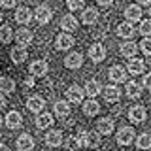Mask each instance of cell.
I'll list each match as a JSON object with an SVG mask.
<instances>
[{
  "label": "cell",
  "instance_id": "6da1fadb",
  "mask_svg": "<svg viewBox=\"0 0 151 151\" xmlns=\"http://www.w3.org/2000/svg\"><path fill=\"white\" fill-rule=\"evenodd\" d=\"M76 136L79 138V144H81V147L96 149L98 145H100V132H87V130H79Z\"/></svg>",
  "mask_w": 151,
  "mask_h": 151
},
{
  "label": "cell",
  "instance_id": "7a4b0ae2",
  "mask_svg": "<svg viewBox=\"0 0 151 151\" xmlns=\"http://www.w3.org/2000/svg\"><path fill=\"white\" fill-rule=\"evenodd\" d=\"M134 142V129L132 127H121L117 132V144L119 145H130Z\"/></svg>",
  "mask_w": 151,
  "mask_h": 151
},
{
  "label": "cell",
  "instance_id": "3957f363",
  "mask_svg": "<svg viewBox=\"0 0 151 151\" xmlns=\"http://www.w3.org/2000/svg\"><path fill=\"white\" fill-rule=\"evenodd\" d=\"M83 96H85V89H81L79 85H70V87L66 89V98L72 104H79L83 100Z\"/></svg>",
  "mask_w": 151,
  "mask_h": 151
},
{
  "label": "cell",
  "instance_id": "277c9868",
  "mask_svg": "<svg viewBox=\"0 0 151 151\" xmlns=\"http://www.w3.org/2000/svg\"><path fill=\"white\" fill-rule=\"evenodd\" d=\"M89 57H91L93 63H102V60L106 59V47H104L100 42L93 44L91 47H89Z\"/></svg>",
  "mask_w": 151,
  "mask_h": 151
},
{
  "label": "cell",
  "instance_id": "5b68a950",
  "mask_svg": "<svg viewBox=\"0 0 151 151\" xmlns=\"http://www.w3.org/2000/svg\"><path fill=\"white\" fill-rule=\"evenodd\" d=\"M51 15H53V12H51V8H47V6H38L36 8V12H34V19L40 25H47V23L51 21Z\"/></svg>",
  "mask_w": 151,
  "mask_h": 151
},
{
  "label": "cell",
  "instance_id": "8992f818",
  "mask_svg": "<svg viewBox=\"0 0 151 151\" xmlns=\"http://www.w3.org/2000/svg\"><path fill=\"white\" fill-rule=\"evenodd\" d=\"M32 32L28 30V28H19V30L15 32V42H17V47H27L30 45L32 42Z\"/></svg>",
  "mask_w": 151,
  "mask_h": 151
},
{
  "label": "cell",
  "instance_id": "52a82bcc",
  "mask_svg": "<svg viewBox=\"0 0 151 151\" xmlns=\"http://www.w3.org/2000/svg\"><path fill=\"white\" fill-rule=\"evenodd\" d=\"M145 117H147V111H145L144 106H132L129 110V119L132 123H136V125H138V123H144Z\"/></svg>",
  "mask_w": 151,
  "mask_h": 151
},
{
  "label": "cell",
  "instance_id": "ba28073f",
  "mask_svg": "<svg viewBox=\"0 0 151 151\" xmlns=\"http://www.w3.org/2000/svg\"><path fill=\"white\" fill-rule=\"evenodd\" d=\"M44 106H45V102H44V98H42L40 94H34V96H30L27 100V110L32 111V113H42Z\"/></svg>",
  "mask_w": 151,
  "mask_h": 151
},
{
  "label": "cell",
  "instance_id": "9c48e42d",
  "mask_svg": "<svg viewBox=\"0 0 151 151\" xmlns=\"http://www.w3.org/2000/svg\"><path fill=\"white\" fill-rule=\"evenodd\" d=\"M47 72H49V64H47V60L38 59V60H34V63L30 64V74H32V76L42 78V76H45Z\"/></svg>",
  "mask_w": 151,
  "mask_h": 151
},
{
  "label": "cell",
  "instance_id": "30bf717a",
  "mask_svg": "<svg viewBox=\"0 0 151 151\" xmlns=\"http://www.w3.org/2000/svg\"><path fill=\"white\" fill-rule=\"evenodd\" d=\"M113 129H115V125H113V119L111 117H102V119H98L96 123V132H100V134H111Z\"/></svg>",
  "mask_w": 151,
  "mask_h": 151
},
{
  "label": "cell",
  "instance_id": "8fae6325",
  "mask_svg": "<svg viewBox=\"0 0 151 151\" xmlns=\"http://www.w3.org/2000/svg\"><path fill=\"white\" fill-rule=\"evenodd\" d=\"M81 64H83L81 53H70V55H66V59H64V66H66V68L78 70V68H81Z\"/></svg>",
  "mask_w": 151,
  "mask_h": 151
},
{
  "label": "cell",
  "instance_id": "7c38bea8",
  "mask_svg": "<svg viewBox=\"0 0 151 151\" xmlns=\"http://www.w3.org/2000/svg\"><path fill=\"white\" fill-rule=\"evenodd\" d=\"M110 79L111 81H115V83H123L127 79V70L123 68V66H119V64H115V66H111L110 68Z\"/></svg>",
  "mask_w": 151,
  "mask_h": 151
},
{
  "label": "cell",
  "instance_id": "4fadbf2b",
  "mask_svg": "<svg viewBox=\"0 0 151 151\" xmlns=\"http://www.w3.org/2000/svg\"><path fill=\"white\" fill-rule=\"evenodd\" d=\"M17 149L19 151H32L34 149V138L30 134H21L17 138Z\"/></svg>",
  "mask_w": 151,
  "mask_h": 151
},
{
  "label": "cell",
  "instance_id": "5bb4252c",
  "mask_svg": "<svg viewBox=\"0 0 151 151\" xmlns=\"http://www.w3.org/2000/svg\"><path fill=\"white\" fill-rule=\"evenodd\" d=\"M6 125H8V129H12V130L19 129V127L23 125V115L19 111H9L6 115Z\"/></svg>",
  "mask_w": 151,
  "mask_h": 151
},
{
  "label": "cell",
  "instance_id": "9a60e30c",
  "mask_svg": "<svg viewBox=\"0 0 151 151\" xmlns=\"http://www.w3.org/2000/svg\"><path fill=\"white\" fill-rule=\"evenodd\" d=\"M45 144L49 147H59L63 144V132L60 130H49L45 134Z\"/></svg>",
  "mask_w": 151,
  "mask_h": 151
},
{
  "label": "cell",
  "instance_id": "2e32d148",
  "mask_svg": "<svg viewBox=\"0 0 151 151\" xmlns=\"http://www.w3.org/2000/svg\"><path fill=\"white\" fill-rule=\"evenodd\" d=\"M30 19H32V12L28 8H25V6L17 8V12H15V21L17 23H21V25H28Z\"/></svg>",
  "mask_w": 151,
  "mask_h": 151
},
{
  "label": "cell",
  "instance_id": "e0dca14e",
  "mask_svg": "<svg viewBox=\"0 0 151 151\" xmlns=\"http://www.w3.org/2000/svg\"><path fill=\"white\" fill-rule=\"evenodd\" d=\"M138 49H140V45H136V42H125L121 45V55L127 57V59H134Z\"/></svg>",
  "mask_w": 151,
  "mask_h": 151
},
{
  "label": "cell",
  "instance_id": "ac0fdd59",
  "mask_svg": "<svg viewBox=\"0 0 151 151\" xmlns=\"http://www.w3.org/2000/svg\"><path fill=\"white\" fill-rule=\"evenodd\" d=\"M60 28L63 30H66V32H72V30H76L78 28V19H76L74 15H64L63 19H60Z\"/></svg>",
  "mask_w": 151,
  "mask_h": 151
},
{
  "label": "cell",
  "instance_id": "d6986e66",
  "mask_svg": "<svg viewBox=\"0 0 151 151\" xmlns=\"http://www.w3.org/2000/svg\"><path fill=\"white\" fill-rule=\"evenodd\" d=\"M104 98H106V102H117L121 98V91L115 85H108V87L104 89Z\"/></svg>",
  "mask_w": 151,
  "mask_h": 151
},
{
  "label": "cell",
  "instance_id": "ffe728a7",
  "mask_svg": "<svg viewBox=\"0 0 151 151\" xmlns=\"http://www.w3.org/2000/svg\"><path fill=\"white\" fill-rule=\"evenodd\" d=\"M127 68H129V72L132 76H140L145 70V63H144V60H140V59H130Z\"/></svg>",
  "mask_w": 151,
  "mask_h": 151
},
{
  "label": "cell",
  "instance_id": "44dd1931",
  "mask_svg": "<svg viewBox=\"0 0 151 151\" xmlns=\"http://www.w3.org/2000/svg\"><path fill=\"white\" fill-rule=\"evenodd\" d=\"M53 125V115L51 113H38V117H36V127L38 129H49V127Z\"/></svg>",
  "mask_w": 151,
  "mask_h": 151
},
{
  "label": "cell",
  "instance_id": "7402d4cb",
  "mask_svg": "<svg viewBox=\"0 0 151 151\" xmlns=\"http://www.w3.org/2000/svg\"><path fill=\"white\" fill-rule=\"evenodd\" d=\"M100 111V104H98L94 98H91V100H87L83 104V113L87 117H93V115H96V113Z\"/></svg>",
  "mask_w": 151,
  "mask_h": 151
},
{
  "label": "cell",
  "instance_id": "603a6c76",
  "mask_svg": "<svg viewBox=\"0 0 151 151\" xmlns=\"http://www.w3.org/2000/svg\"><path fill=\"white\" fill-rule=\"evenodd\" d=\"M117 36H121V38H132L134 36V27H132V23L130 21L121 23V25L117 27Z\"/></svg>",
  "mask_w": 151,
  "mask_h": 151
},
{
  "label": "cell",
  "instance_id": "cb8c5ba5",
  "mask_svg": "<svg viewBox=\"0 0 151 151\" xmlns=\"http://www.w3.org/2000/svg\"><path fill=\"white\" fill-rule=\"evenodd\" d=\"M142 89H144V85H140L136 81H129L127 83V96L129 98H140L142 96Z\"/></svg>",
  "mask_w": 151,
  "mask_h": 151
},
{
  "label": "cell",
  "instance_id": "d4e9b609",
  "mask_svg": "<svg viewBox=\"0 0 151 151\" xmlns=\"http://www.w3.org/2000/svg\"><path fill=\"white\" fill-rule=\"evenodd\" d=\"M100 91H102V87L96 79H89V81L85 83V94H89L91 98H94L96 94H100Z\"/></svg>",
  "mask_w": 151,
  "mask_h": 151
},
{
  "label": "cell",
  "instance_id": "484cf974",
  "mask_svg": "<svg viewBox=\"0 0 151 151\" xmlns=\"http://www.w3.org/2000/svg\"><path fill=\"white\" fill-rule=\"evenodd\" d=\"M125 17L129 19V21H138V19H142V8L136 6V4H130L129 8L125 9Z\"/></svg>",
  "mask_w": 151,
  "mask_h": 151
},
{
  "label": "cell",
  "instance_id": "4316f807",
  "mask_svg": "<svg viewBox=\"0 0 151 151\" xmlns=\"http://www.w3.org/2000/svg\"><path fill=\"white\" fill-rule=\"evenodd\" d=\"M74 36H70V34H59L57 36V47L59 49H70V47L74 45Z\"/></svg>",
  "mask_w": 151,
  "mask_h": 151
},
{
  "label": "cell",
  "instance_id": "83f0119b",
  "mask_svg": "<svg viewBox=\"0 0 151 151\" xmlns=\"http://www.w3.org/2000/svg\"><path fill=\"white\" fill-rule=\"evenodd\" d=\"M98 19V12L94 8H87L83 9V15H81V21L85 23V25H94Z\"/></svg>",
  "mask_w": 151,
  "mask_h": 151
},
{
  "label": "cell",
  "instance_id": "f1b7e54d",
  "mask_svg": "<svg viewBox=\"0 0 151 151\" xmlns=\"http://www.w3.org/2000/svg\"><path fill=\"white\" fill-rule=\"evenodd\" d=\"M15 91V81L12 78H0V93L2 94H9Z\"/></svg>",
  "mask_w": 151,
  "mask_h": 151
},
{
  "label": "cell",
  "instance_id": "f546056e",
  "mask_svg": "<svg viewBox=\"0 0 151 151\" xmlns=\"http://www.w3.org/2000/svg\"><path fill=\"white\" fill-rule=\"evenodd\" d=\"M53 110H55V113L59 117H66L70 113V104L66 102V100H57L55 106H53Z\"/></svg>",
  "mask_w": 151,
  "mask_h": 151
},
{
  "label": "cell",
  "instance_id": "4dcf8cb0",
  "mask_svg": "<svg viewBox=\"0 0 151 151\" xmlns=\"http://www.w3.org/2000/svg\"><path fill=\"white\" fill-rule=\"evenodd\" d=\"M9 57H12V60L15 64H21V63H25L27 60V51H25V47H17V49H12V53H9Z\"/></svg>",
  "mask_w": 151,
  "mask_h": 151
},
{
  "label": "cell",
  "instance_id": "1f68e13d",
  "mask_svg": "<svg viewBox=\"0 0 151 151\" xmlns=\"http://www.w3.org/2000/svg\"><path fill=\"white\" fill-rule=\"evenodd\" d=\"M136 147L138 149H151V134L144 132L136 138Z\"/></svg>",
  "mask_w": 151,
  "mask_h": 151
},
{
  "label": "cell",
  "instance_id": "d6a6232c",
  "mask_svg": "<svg viewBox=\"0 0 151 151\" xmlns=\"http://www.w3.org/2000/svg\"><path fill=\"white\" fill-rule=\"evenodd\" d=\"M13 36H15V34H13L12 27H8V25H2V27H0V42H2V44H8V42H12Z\"/></svg>",
  "mask_w": 151,
  "mask_h": 151
},
{
  "label": "cell",
  "instance_id": "836d02e7",
  "mask_svg": "<svg viewBox=\"0 0 151 151\" xmlns=\"http://www.w3.org/2000/svg\"><path fill=\"white\" fill-rule=\"evenodd\" d=\"M140 51L147 57V60H151V36H145L140 42Z\"/></svg>",
  "mask_w": 151,
  "mask_h": 151
},
{
  "label": "cell",
  "instance_id": "e575fe53",
  "mask_svg": "<svg viewBox=\"0 0 151 151\" xmlns=\"http://www.w3.org/2000/svg\"><path fill=\"white\" fill-rule=\"evenodd\" d=\"M66 147H68L70 151L79 149V147H81V144H79V138H78V136H68V138H66Z\"/></svg>",
  "mask_w": 151,
  "mask_h": 151
},
{
  "label": "cell",
  "instance_id": "d590c367",
  "mask_svg": "<svg viewBox=\"0 0 151 151\" xmlns=\"http://www.w3.org/2000/svg\"><path fill=\"white\" fill-rule=\"evenodd\" d=\"M140 34H144V38L151 34V19H144L140 23Z\"/></svg>",
  "mask_w": 151,
  "mask_h": 151
},
{
  "label": "cell",
  "instance_id": "8d00e7d4",
  "mask_svg": "<svg viewBox=\"0 0 151 151\" xmlns=\"http://www.w3.org/2000/svg\"><path fill=\"white\" fill-rule=\"evenodd\" d=\"M68 8L76 12V9H81L83 8V0H68Z\"/></svg>",
  "mask_w": 151,
  "mask_h": 151
},
{
  "label": "cell",
  "instance_id": "74e56055",
  "mask_svg": "<svg viewBox=\"0 0 151 151\" xmlns=\"http://www.w3.org/2000/svg\"><path fill=\"white\" fill-rule=\"evenodd\" d=\"M15 2H17V0H0V4H2V8H13V6H15Z\"/></svg>",
  "mask_w": 151,
  "mask_h": 151
},
{
  "label": "cell",
  "instance_id": "f35d334b",
  "mask_svg": "<svg viewBox=\"0 0 151 151\" xmlns=\"http://www.w3.org/2000/svg\"><path fill=\"white\" fill-rule=\"evenodd\" d=\"M142 85H144V87H147V89H151V72L144 76V81H142Z\"/></svg>",
  "mask_w": 151,
  "mask_h": 151
},
{
  "label": "cell",
  "instance_id": "ab89813d",
  "mask_svg": "<svg viewBox=\"0 0 151 151\" xmlns=\"http://www.w3.org/2000/svg\"><path fill=\"white\" fill-rule=\"evenodd\" d=\"M98 4H100V6H104V8H110L111 4H113V0H96Z\"/></svg>",
  "mask_w": 151,
  "mask_h": 151
},
{
  "label": "cell",
  "instance_id": "60d3db41",
  "mask_svg": "<svg viewBox=\"0 0 151 151\" xmlns=\"http://www.w3.org/2000/svg\"><path fill=\"white\" fill-rule=\"evenodd\" d=\"M25 87H34V79H32L30 76H28V78L25 79Z\"/></svg>",
  "mask_w": 151,
  "mask_h": 151
},
{
  "label": "cell",
  "instance_id": "b9f144b4",
  "mask_svg": "<svg viewBox=\"0 0 151 151\" xmlns=\"http://www.w3.org/2000/svg\"><path fill=\"white\" fill-rule=\"evenodd\" d=\"M6 106V98H4V94H0V110Z\"/></svg>",
  "mask_w": 151,
  "mask_h": 151
},
{
  "label": "cell",
  "instance_id": "7bdbcfd3",
  "mask_svg": "<svg viewBox=\"0 0 151 151\" xmlns=\"http://www.w3.org/2000/svg\"><path fill=\"white\" fill-rule=\"evenodd\" d=\"M0 151H9L8 145H4V144H0Z\"/></svg>",
  "mask_w": 151,
  "mask_h": 151
},
{
  "label": "cell",
  "instance_id": "ee69618b",
  "mask_svg": "<svg viewBox=\"0 0 151 151\" xmlns=\"http://www.w3.org/2000/svg\"><path fill=\"white\" fill-rule=\"evenodd\" d=\"M138 4H151V0H138Z\"/></svg>",
  "mask_w": 151,
  "mask_h": 151
},
{
  "label": "cell",
  "instance_id": "f6af8a7d",
  "mask_svg": "<svg viewBox=\"0 0 151 151\" xmlns=\"http://www.w3.org/2000/svg\"><path fill=\"white\" fill-rule=\"evenodd\" d=\"M0 127H2V117H0Z\"/></svg>",
  "mask_w": 151,
  "mask_h": 151
},
{
  "label": "cell",
  "instance_id": "bcb514c9",
  "mask_svg": "<svg viewBox=\"0 0 151 151\" xmlns=\"http://www.w3.org/2000/svg\"><path fill=\"white\" fill-rule=\"evenodd\" d=\"M2 19H4V17H2V13H0V21H2Z\"/></svg>",
  "mask_w": 151,
  "mask_h": 151
},
{
  "label": "cell",
  "instance_id": "7dc6e473",
  "mask_svg": "<svg viewBox=\"0 0 151 151\" xmlns=\"http://www.w3.org/2000/svg\"><path fill=\"white\" fill-rule=\"evenodd\" d=\"M149 15H151V8H149Z\"/></svg>",
  "mask_w": 151,
  "mask_h": 151
}]
</instances>
